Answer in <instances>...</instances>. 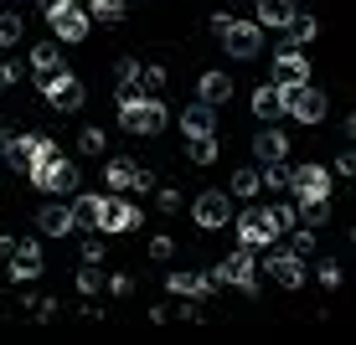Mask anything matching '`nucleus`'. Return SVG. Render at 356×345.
<instances>
[{
  "instance_id": "obj_25",
  "label": "nucleus",
  "mask_w": 356,
  "mask_h": 345,
  "mask_svg": "<svg viewBox=\"0 0 356 345\" xmlns=\"http://www.w3.org/2000/svg\"><path fill=\"white\" fill-rule=\"evenodd\" d=\"M186 155H191V165H217V134H191Z\"/></svg>"
},
{
  "instance_id": "obj_19",
  "label": "nucleus",
  "mask_w": 356,
  "mask_h": 345,
  "mask_svg": "<svg viewBox=\"0 0 356 345\" xmlns=\"http://www.w3.org/2000/svg\"><path fill=\"white\" fill-rule=\"evenodd\" d=\"M170 294H181V299H212L217 294V283L212 278H196V274H170Z\"/></svg>"
},
{
  "instance_id": "obj_22",
  "label": "nucleus",
  "mask_w": 356,
  "mask_h": 345,
  "mask_svg": "<svg viewBox=\"0 0 356 345\" xmlns=\"http://www.w3.org/2000/svg\"><path fill=\"white\" fill-rule=\"evenodd\" d=\"M253 155H259L264 165H268V160H284V155H289V140H284L279 129H264L259 140H253Z\"/></svg>"
},
{
  "instance_id": "obj_6",
  "label": "nucleus",
  "mask_w": 356,
  "mask_h": 345,
  "mask_svg": "<svg viewBox=\"0 0 356 345\" xmlns=\"http://www.w3.org/2000/svg\"><path fill=\"white\" fill-rule=\"evenodd\" d=\"M26 176H31V186H36V191H47V196H67V191H78V186H83L78 165H67V160H57V155L36 160Z\"/></svg>"
},
{
  "instance_id": "obj_30",
  "label": "nucleus",
  "mask_w": 356,
  "mask_h": 345,
  "mask_svg": "<svg viewBox=\"0 0 356 345\" xmlns=\"http://www.w3.org/2000/svg\"><path fill=\"white\" fill-rule=\"evenodd\" d=\"M21 31H26V21H21L16 10H0V47H16Z\"/></svg>"
},
{
  "instance_id": "obj_18",
  "label": "nucleus",
  "mask_w": 356,
  "mask_h": 345,
  "mask_svg": "<svg viewBox=\"0 0 356 345\" xmlns=\"http://www.w3.org/2000/svg\"><path fill=\"white\" fill-rule=\"evenodd\" d=\"M310 78V67H305L300 47H284V52L274 57V83H305Z\"/></svg>"
},
{
  "instance_id": "obj_13",
  "label": "nucleus",
  "mask_w": 356,
  "mask_h": 345,
  "mask_svg": "<svg viewBox=\"0 0 356 345\" xmlns=\"http://www.w3.org/2000/svg\"><path fill=\"white\" fill-rule=\"evenodd\" d=\"M181 134H217V108L212 103H202V98H196V103H186L181 108Z\"/></svg>"
},
{
  "instance_id": "obj_44",
  "label": "nucleus",
  "mask_w": 356,
  "mask_h": 345,
  "mask_svg": "<svg viewBox=\"0 0 356 345\" xmlns=\"http://www.w3.org/2000/svg\"><path fill=\"white\" fill-rule=\"evenodd\" d=\"M336 176H356V155H351V150L336 155Z\"/></svg>"
},
{
  "instance_id": "obj_34",
  "label": "nucleus",
  "mask_w": 356,
  "mask_h": 345,
  "mask_svg": "<svg viewBox=\"0 0 356 345\" xmlns=\"http://www.w3.org/2000/svg\"><path fill=\"white\" fill-rule=\"evenodd\" d=\"M93 21H124V0H88Z\"/></svg>"
},
{
  "instance_id": "obj_32",
  "label": "nucleus",
  "mask_w": 356,
  "mask_h": 345,
  "mask_svg": "<svg viewBox=\"0 0 356 345\" xmlns=\"http://www.w3.org/2000/svg\"><path fill=\"white\" fill-rule=\"evenodd\" d=\"M289 253L310 258L315 253V227H300V221H294V227H289Z\"/></svg>"
},
{
  "instance_id": "obj_39",
  "label": "nucleus",
  "mask_w": 356,
  "mask_h": 345,
  "mask_svg": "<svg viewBox=\"0 0 356 345\" xmlns=\"http://www.w3.org/2000/svg\"><path fill=\"white\" fill-rule=\"evenodd\" d=\"M21 72H26V67H21L16 57H0V88H16V83H21Z\"/></svg>"
},
{
  "instance_id": "obj_1",
  "label": "nucleus",
  "mask_w": 356,
  "mask_h": 345,
  "mask_svg": "<svg viewBox=\"0 0 356 345\" xmlns=\"http://www.w3.org/2000/svg\"><path fill=\"white\" fill-rule=\"evenodd\" d=\"M212 31H217V42L227 47V57H238V62H253V57L264 52V26L259 21H238V16H227V10H217Z\"/></svg>"
},
{
  "instance_id": "obj_37",
  "label": "nucleus",
  "mask_w": 356,
  "mask_h": 345,
  "mask_svg": "<svg viewBox=\"0 0 356 345\" xmlns=\"http://www.w3.org/2000/svg\"><path fill=\"white\" fill-rule=\"evenodd\" d=\"M227 191H232V196H259V170H238Z\"/></svg>"
},
{
  "instance_id": "obj_24",
  "label": "nucleus",
  "mask_w": 356,
  "mask_h": 345,
  "mask_svg": "<svg viewBox=\"0 0 356 345\" xmlns=\"http://www.w3.org/2000/svg\"><path fill=\"white\" fill-rule=\"evenodd\" d=\"M294 16V0H259V26H284V21Z\"/></svg>"
},
{
  "instance_id": "obj_46",
  "label": "nucleus",
  "mask_w": 356,
  "mask_h": 345,
  "mask_svg": "<svg viewBox=\"0 0 356 345\" xmlns=\"http://www.w3.org/2000/svg\"><path fill=\"white\" fill-rule=\"evenodd\" d=\"M0 150H6V129H0Z\"/></svg>"
},
{
  "instance_id": "obj_17",
  "label": "nucleus",
  "mask_w": 356,
  "mask_h": 345,
  "mask_svg": "<svg viewBox=\"0 0 356 345\" xmlns=\"http://www.w3.org/2000/svg\"><path fill=\"white\" fill-rule=\"evenodd\" d=\"M36 227H42L47 237H67V232H78V227H72V212L63 201H47L42 212H36Z\"/></svg>"
},
{
  "instance_id": "obj_9",
  "label": "nucleus",
  "mask_w": 356,
  "mask_h": 345,
  "mask_svg": "<svg viewBox=\"0 0 356 345\" xmlns=\"http://www.w3.org/2000/svg\"><path fill=\"white\" fill-rule=\"evenodd\" d=\"M191 217H196V227H207V232L227 227V221H232V196L227 191H202L191 201Z\"/></svg>"
},
{
  "instance_id": "obj_7",
  "label": "nucleus",
  "mask_w": 356,
  "mask_h": 345,
  "mask_svg": "<svg viewBox=\"0 0 356 345\" xmlns=\"http://www.w3.org/2000/svg\"><path fill=\"white\" fill-rule=\"evenodd\" d=\"M47 155H57V144L47 140V134H21V140H6V150H0V160H6L16 176H26L36 160H47Z\"/></svg>"
},
{
  "instance_id": "obj_45",
  "label": "nucleus",
  "mask_w": 356,
  "mask_h": 345,
  "mask_svg": "<svg viewBox=\"0 0 356 345\" xmlns=\"http://www.w3.org/2000/svg\"><path fill=\"white\" fill-rule=\"evenodd\" d=\"M161 212H181V191H161Z\"/></svg>"
},
{
  "instance_id": "obj_10",
  "label": "nucleus",
  "mask_w": 356,
  "mask_h": 345,
  "mask_svg": "<svg viewBox=\"0 0 356 345\" xmlns=\"http://www.w3.org/2000/svg\"><path fill=\"white\" fill-rule=\"evenodd\" d=\"M264 274H274L279 289H300V283H305V258H300V253H289V248H274V242H268Z\"/></svg>"
},
{
  "instance_id": "obj_20",
  "label": "nucleus",
  "mask_w": 356,
  "mask_h": 345,
  "mask_svg": "<svg viewBox=\"0 0 356 345\" xmlns=\"http://www.w3.org/2000/svg\"><path fill=\"white\" fill-rule=\"evenodd\" d=\"M279 31H284V42H289V47H305V42H315L321 21H315V16H300V10H294V16H289L284 26H279Z\"/></svg>"
},
{
  "instance_id": "obj_2",
  "label": "nucleus",
  "mask_w": 356,
  "mask_h": 345,
  "mask_svg": "<svg viewBox=\"0 0 356 345\" xmlns=\"http://www.w3.org/2000/svg\"><path fill=\"white\" fill-rule=\"evenodd\" d=\"M119 124L129 134H161L170 124V108L161 103V93H129L119 98Z\"/></svg>"
},
{
  "instance_id": "obj_38",
  "label": "nucleus",
  "mask_w": 356,
  "mask_h": 345,
  "mask_svg": "<svg viewBox=\"0 0 356 345\" xmlns=\"http://www.w3.org/2000/svg\"><path fill=\"white\" fill-rule=\"evenodd\" d=\"M315 278H321V289H341V263H336V258H325V263L315 268Z\"/></svg>"
},
{
  "instance_id": "obj_36",
  "label": "nucleus",
  "mask_w": 356,
  "mask_h": 345,
  "mask_svg": "<svg viewBox=\"0 0 356 345\" xmlns=\"http://www.w3.org/2000/svg\"><path fill=\"white\" fill-rule=\"evenodd\" d=\"M78 289L93 299V294L104 289V268H98V263H83V274H78Z\"/></svg>"
},
{
  "instance_id": "obj_43",
  "label": "nucleus",
  "mask_w": 356,
  "mask_h": 345,
  "mask_svg": "<svg viewBox=\"0 0 356 345\" xmlns=\"http://www.w3.org/2000/svg\"><path fill=\"white\" fill-rule=\"evenodd\" d=\"M83 263H104V242H98V237L83 242Z\"/></svg>"
},
{
  "instance_id": "obj_40",
  "label": "nucleus",
  "mask_w": 356,
  "mask_h": 345,
  "mask_svg": "<svg viewBox=\"0 0 356 345\" xmlns=\"http://www.w3.org/2000/svg\"><path fill=\"white\" fill-rule=\"evenodd\" d=\"M150 258H155V263H170V258H176V242H170L165 232H161V237H150Z\"/></svg>"
},
{
  "instance_id": "obj_35",
  "label": "nucleus",
  "mask_w": 356,
  "mask_h": 345,
  "mask_svg": "<svg viewBox=\"0 0 356 345\" xmlns=\"http://www.w3.org/2000/svg\"><path fill=\"white\" fill-rule=\"evenodd\" d=\"M161 88H165V67H155V62L145 67L140 62V93H161Z\"/></svg>"
},
{
  "instance_id": "obj_21",
  "label": "nucleus",
  "mask_w": 356,
  "mask_h": 345,
  "mask_svg": "<svg viewBox=\"0 0 356 345\" xmlns=\"http://www.w3.org/2000/svg\"><path fill=\"white\" fill-rule=\"evenodd\" d=\"M259 217H264V227H268V232H274V242H279V237H284V232L294 227V221H300V217H294V206H289V201H274V206H264V212H259Z\"/></svg>"
},
{
  "instance_id": "obj_26",
  "label": "nucleus",
  "mask_w": 356,
  "mask_h": 345,
  "mask_svg": "<svg viewBox=\"0 0 356 345\" xmlns=\"http://www.w3.org/2000/svg\"><path fill=\"white\" fill-rule=\"evenodd\" d=\"M93 206H98V196H93V191L72 196V206H67V212H72V227H78V232H93Z\"/></svg>"
},
{
  "instance_id": "obj_11",
  "label": "nucleus",
  "mask_w": 356,
  "mask_h": 345,
  "mask_svg": "<svg viewBox=\"0 0 356 345\" xmlns=\"http://www.w3.org/2000/svg\"><path fill=\"white\" fill-rule=\"evenodd\" d=\"M289 191L300 201H325L330 196V170L325 165H294L289 170Z\"/></svg>"
},
{
  "instance_id": "obj_23",
  "label": "nucleus",
  "mask_w": 356,
  "mask_h": 345,
  "mask_svg": "<svg viewBox=\"0 0 356 345\" xmlns=\"http://www.w3.org/2000/svg\"><path fill=\"white\" fill-rule=\"evenodd\" d=\"M104 186L108 191H129L134 186V160H108L104 165Z\"/></svg>"
},
{
  "instance_id": "obj_5",
  "label": "nucleus",
  "mask_w": 356,
  "mask_h": 345,
  "mask_svg": "<svg viewBox=\"0 0 356 345\" xmlns=\"http://www.w3.org/2000/svg\"><path fill=\"white\" fill-rule=\"evenodd\" d=\"M36 83H42V98L57 108V114H78L83 108V98H88V88H83L72 72L63 67H52V72H36Z\"/></svg>"
},
{
  "instance_id": "obj_41",
  "label": "nucleus",
  "mask_w": 356,
  "mask_h": 345,
  "mask_svg": "<svg viewBox=\"0 0 356 345\" xmlns=\"http://www.w3.org/2000/svg\"><path fill=\"white\" fill-rule=\"evenodd\" d=\"M108 283V294H114V299H129V294H134V278L129 274H114V278H104Z\"/></svg>"
},
{
  "instance_id": "obj_8",
  "label": "nucleus",
  "mask_w": 356,
  "mask_h": 345,
  "mask_svg": "<svg viewBox=\"0 0 356 345\" xmlns=\"http://www.w3.org/2000/svg\"><path fill=\"white\" fill-rule=\"evenodd\" d=\"M47 21H52V36L57 42H83V36L93 31V16L83 6H72V0H57L52 10H47Z\"/></svg>"
},
{
  "instance_id": "obj_27",
  "label": "nucleus",
  "mask_w": 356,
  "mask_h": 345,
  "mask_svg": "<svg viewBox=\"0 0 356 345\" xmlns=\"http://www.w3.org/2000/svg\"><path fill=\"white\" fill-rule=\"evenodd\" d=\"M253 114H259V119H279V114H284V108H279V88H274V83L253 88Z\"/></svg>"
},
{
  "instance_id": "obj_42",
  "label": "nucleus",
  "mask_w": 356,
  "mask_h": 345,
  "mask_svg": "<svg viewBox=\"0 0 356 345\" xmlns=\"http://www.w3.org/2000/svg\"><path fill=\"white\" fill-rule=\"evenodd\" d=\"M83 150H88V155H104V129H83Z\"/></svg>"
},
{
  "instance_id": "obj_3",
  "label": "nucleus",
  "mask_w": 356,
  "mask_h": 345,
  "mask_svg": "<svg viewBox=\"0 0 356 345\" xmlns=\"http://www.w3.org/2000/svg\"><path fill=\"white\" fill-rule=\"evenodd\" d=\"M217 289H243V294H259V263H253V248H232L222 263L207 274Z\"/></svg>"
},
{
  "instance_id": "obj_12",
  "label": "nucleus",
  "mask_w": 356,
  "mask_h": 345,
  "mask_svg": "<svg viewBox=\"0 0 356 345\" xmlns=\"http://www.w3.org/2000/svg\"><path fill=\"white\" fill-rule=\"evenodd\" d=\"M6 274L10 278H16V283H31V278H42V263H47V258H42V242H16V248H10V258H6Z\"/></svg>"
},
{
  "instance_id": "obj_4",
  "label": "nucleus",
  "mask_w": 356,
  "mask_h": 345,
  "mask_svg": "<svg viewBox=\"0 0 356 345\" xmlns=\"http://www.w3.org/2000/svg\"><path fill=\"white\" fill-rule=\"evenodd\" d=\"M145 227V212L134 201H119V191L98 196L93 206V232H140Z\"/></svg>"
},
{
  "instance_id": "obj_15",
  "label": "nucleus",
  "mask_w": 356,
  "mask_h": 345,
  "mask_svg": "<svg viewBox=\"0 0 356 345\" xmlns=\"http://www.w3.org/2000/svg\"><path fill=\"white\" fill-rule=\"evenodd\" d=\"M325 108H330V98H325L321 88H310V83H305V93L294 98V108H289V114L300 119V124H321V119H325Z\"/></svg>"
},
{
  "instance_id": "obj_14",
  "label": "nucleus",
  "mask_w": 356,
  "mask_h": 345,
  "mask_svg": "<svg viewBox=\"0 0 356 345\" xmlns=\"http://www.w3.org/2000/svg\"><path fill=\"white\" fill-rule=\"evenodd\" d=\"M196 98L202 103H227L232 98V72H222V67H212V72H202V83H196Z\"/></svg>"
},
{
  "instance_id": "obj_31",
  "label": "nucleus",
  "mask_w": 356,
  "mask_h": 345,
  "mask_svg": "<svg viewBox=\"0 0 356 345\" xmlns=\"http://www.w3.org/2000/svg\"><path fill=\"white\" fill-rule=\"evenodd\" d=\"M259 186H264V191H289V170L279 165V160H268L264 176H259Z\"/></svg>"
},
{
  "instance_id": "obj_28",
  "label": "nucleus",
  "mask_w": 356,
  "mask_h": 345,
  "mask_svg": "<svg viewBox=\"0 0 356 345\" xmlns=\"http://www.w3.org/2000/svg\"><path fill=\"white\" fill-rule=\"evenodd\" d=\"M114 93H119V98L140 93V62H134V57H124V62H119V72H114Z\"/></svg>"
},
{
  "instance_id": "obj_29",
  "label": "nucleus",
  "mask_w": 356,
  "mask_h": 345,
  "mask_svg": "<svg viewBox=\"0 0 356 345\" xmlns=\"http://www.w3.org/2000/svg\"><path fill=\"white\" fill-rule=\"evenodd\" d=\"M31 67H36V72L63 67V42H42V47H31Z\"/></svg>"
},
{
  "instance_id": "obj_33",
  "label": "nucleus",
  "mask_w": 356,
  "mask_h": 345,
  "mask_svg": "<svg viewBox=\"0 0 356 345\" xmlns=\"http://www.w3.org/2000/svg\"><path fill=\"white\" fill-rule=\"evenodd\" d=\"M294 217H300L305 227H315V232H321L325 221H330V212H325V201H300V212H294Z\"/></svg>"
},
{
  "instance_id": "obj_16",
  "label": "nucleus",
  "mask_w": 356,
  "mask_h": 345,
  "mask_svg": "<svg viewBox=\"0 0 356 345\" xmlns=\"http://www.w3.org/2000/svg\"><path fill=\"white\" fill-rule=\"evenodd\" d=\"M268 242H274V232L264 227V217H259V212H243V217H238V248H253V253H259V248H268Z\"/></svg>"
}]
</instances>
